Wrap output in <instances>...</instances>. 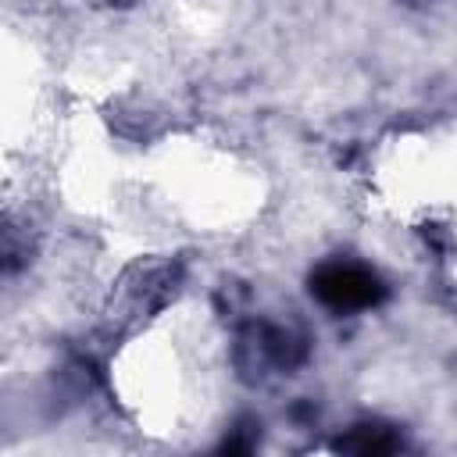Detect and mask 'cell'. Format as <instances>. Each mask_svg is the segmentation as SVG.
<instances>
[{
  "instance_id": "6da1fadb",
  "label": "cell",
  "mask_w": 457,
  "mask_h": 457,
  "mask_svg": "<svg viewBox=\"0 0 457 457\" xmlns=\"http://www.w3.org/2000/svg\"><path fill=\"white\" fill-rule=\"evenodd\" d=\"M311 293L328 311L350 314V311L375 307L386 296V286L371 268H361V264H350V261H336V264H321L311 275Z\"/></svg>"
},
{
  "instance_id": "7a4b0ae2",
  "label": "cell",
  "mask_w": 457,
  "mask_h": 457,
  "mask_svg": "<svg viewBox=\"0 0 457 457\" xmlns=\"http://www.w3.org/2000/svg\"><path fill=\"white\" fill-rule=\"evenodd\" d=\"M339 446L353 450V453H389L400 446V439L382 425H357L346 439H339Z\"/></svg>"
}]
</instances>
